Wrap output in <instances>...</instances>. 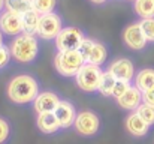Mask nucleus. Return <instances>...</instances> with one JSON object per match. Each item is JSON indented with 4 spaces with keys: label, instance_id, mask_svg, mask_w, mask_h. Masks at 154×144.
<instances>
[{
    "label": "nucleus",
    "instance_id": "nucleus-1",
    "mask_svg": "<svg viewBox=\"0 0 154 144\" xmlns=\"http://www.w3.org/2000/svg\"><path fill=\"white\" fill-rule=\"evenodd\" d=\"M41 93V83L32 74H17L6 84V96L15 105L33 104L36 96Z\"/></svg>",
    "mask_w": 154,
    "mask_h": 144
},
{
    "label": "nucleus",
    "instance_id": "nucleus-2",
    "mask_svg": "<svg viewBox=\"0 0 154 144\" xmlns=\"http://www.w3.org/2000/svg\"><path fill=\"white\" fill-rule=\"evenodd\" d=\"M9 50H11L12 59L17 63L33 65L39 59L41 45H39V39L36 35L21 33L15 38H11Z\"/></svg>",
    "mask_w": 154,
    "mask_h": 144
},
{
    "label": "nucleus",
    "instance_id": "nucleus-3",
    "mask_svg": "<svg viewBox=\"0 0 154 144\" xmlns=\"http://www.w3.org/2000/svg\"><path fill=\"white\" fill-rule=\"evenodd\" d=\"M84 59L78 50H67V51H57L52 60L55 72L63 78H75L81 66L84 65Z\"/></svg>",
    "mask_w": 154,
    "mask_h": 144
},
{
    "label": "nucleus",
    "instance_id": "nucleus-4",
    "mask_svg": "<svg viewBox=\"0 0 154 144\" xmlns=\"http://www.w3.org/2000/svg\"><path fill=\"white\" fill-rule=\"evenodd\" d=\"M103 72L105 71L102 69V66L93 63H84L78 71V74L75 75V83L85 93H97Z\"/></svg>",
    "mask_w": 154,
    "mask_h": 144
},
{
    "label": "nucleus",
    "instance_id": "nucleus-5",
    "mask_svg": "<svg viewBox=\"0 0 154 144\" xmlns=\"http://www.w3.org/2000/svg\"><path fill=\"white\" fill-rule=\"evenodd\" d=\"M100 117L97 113L91 111V110H82L76 114L75 123H73V129L78 135L90 138L99 134L100 131Z\"/></svg>",
    "mask_w": 154,
    "mask_h": 144
},
{
    "label": "nucleus",
    "instance_id": "nucleus-6",
    "mask_svg": "<svg viewBox=\"0 0 154 144\" xmlns=\"http://www.w3.org/2000/svg\"><path fill=\"white\" fill-rule=\"evenodd\" d=\"M121 39H123L124 47L129 48L130 51H136V53L147 50V47L150 45L144 32H142V29H141L139 21L127 24L121 32Z\"/></svg>",
    "mask_w": 154,
    "mask_h": 144
},
{
    "label": "nucleus",
    "instance_id": "nucleus-7",
    "mask_svg": "<svg viewBox=\"0 0 154 144\" xmlns=\"http://www.w3.org/2000/svg\"><path fill=\"white\" fill-rule=\"evenodd\" d=\"M63 27H64L63 18L55 11L50 12V14H44V15H41L36 36L42 41H54Z\"/></svg>",
    "mask_w": 154,
    "mask_h": 144
},
{
    "label": "nucleus",
    "instance_id": "nucleus-8",
    "mask_svg": "<svg viewBox=\"0 0 154 144\" xmlns=\"http://www.w3.org/2000/svg\"><path fill=\"white\" fill-rule=\"evenodd\" d=\"M85 33L75 26H66L54 39V45L57 51H67V50H78L81 42L84 41Z\"/></svg>",
    "mask_w": 154,
    "mask_h": 144
},
{
    "label": "nucleus",
    "instance_id": "nucleus-9",
    "mask_svg": "<svg viewBox=\"0 0 154 144\" xmlns=\"http://www.w3.org/2000/svg\"><path fill=\"white\" fill-rule=\"evenodd\" d=\"M106 71L111 72L117 80L129 81V83H133V78H135V75H136L135 63H133V60H130L129 57H117V59H114V60L108 65Z\"/></svg>",
    "mask_w": 154,
    "mask_h": 144
},
{
    "label": "nucleus",
    "instance_id": "nucleus-10",
    "mask_svg": "<svg viewBox=\"0 0 154 144\" xmlns=\"http://www.w3.org/2000/svg\"><path fill=\"white\" fill-rule=\"evenodd\" d=\"M0 30L5 36L15 38L23 33V20L20 14H15L12 11H2L0 12Z\"/></svg>",
    "mask_w": 154,
    "mask_h": 144
},
{
    "label": "nucleus",
    "instance_id": "nucleus-11",
    "mask_svg": "<svg viewBox=\"0 0 154 144\" xmlns=\"http://www.w3.org/2000/svg\"><path fill=\"white\" fill-rule=\"evenodd\" d=\"M54 114H55L61 129H69V128L73 126L78 111H76L73 102H70L67 99H60L58 105L54 110Z\"/></svg>",
    "mask_w": 154,
    "mask_h": 144
},
{
    "label": "nucleus",
    "instance_id": "nucleus-12",
    "mask_svg": "<svg viewBox=\"0 0 154 144\" xmlns=\"http://www.w3.org/2000/svg\"><path fill=\"white\" fill-rule=\"evenodd\" d=\"M60 96L55 93L54 90H44L36 96V99L33 101V108L36 111V114L41 113H51L55 110V107L60 102Z\"/></svg>",
    "mask_w": 154,
    "mask_h": 144
},
{
    "label": "nucleus",
    "instance_id": "nucleus-13",
    "mask_svg": "<svg viewBox=\"0 0 154 144\" xmlns=\"http://www.w3.org/2000/svg\"><path fill=\"white\" fill-rule=\"evenodd\" d=\"M124 128H126V131H127L132 137H135V138H142V137H145V135L150 132V128H151V126H150L148 123H145L136 111H132V113L127 114V117H126V120H124Z\"/></svg>",
    "mask_w": 154,
    "mask_h": 144
},
{
    "label": "nucleus",
    "instance_id": "nucleus-14",
    "mask_svg": "<svg viewBox=\"0 0 154 144\" xmlns=\"http://www.w3.org/2000/svg\"><path fill=\"white\" fill-rule=\"evenodd\" d=\"M115 102L124 111H129V113L136 111V108L142 104V92L136 86L132 84L124 95H121L118 99H115Z\"/></svg>",
    "mask_w": 154,
    "mask_h": 144
},
{
    "label": "nucleus",
    "instance_id": "nucleus-15",
    "mask_svg": "<svg viewBox=\"0 0 154 144\" xmlns=\"http://www.w3.org/2000/svg\"><path fill=\"white\" fill-rule=\"evenodd\" d=\"M36 126L38 129L45 134V135H54L58 131H61V126L54 114V111L51 113H41L36 116Z\"/></svg>",
    "mask_w": 154,
    "mask_h": 144
},
{
    "label": "nucleus",
    "instance_id": "nucleus-16",
    "mask_svg": "<svg viewBox=\"0 0 154 144\" xmlns=\"http://www.w3.org/2000/svg\"><path fill=\"white\" fill-rule=\"evenodd\" d=\"M133 86H136L141 92L154 87V68H142L136 71V75L133 78Z\"/></svg>",
    "mask_w": 154,
    "mask_h": 144
},
{
    "label": "nucleus",
    "instance_id": "nucleus-17",
    "mask_svg": "<svg viewBox=\"0 0 154 144\" xmlns=\"http://www.w3.org/2000/svg\"><path fill=\"white\" fill-rule=\"evenodd\" d=\"M23 20V33L27 35H36L38 33V26L41 20V14H38L35 9H30L21 15Z\"/></svg>",
    "mask_w": 154,
    "mask_h": 144
},
{
    "label": "nucleus",
    "instance_id": "nucleus-18",
    "mask_svg": "<svg viewBox=\"0 0 154 144\" xmlns=\"http://www.w3.org/2000/svg\"><path fill=\"white\" fill-rule=\"evenodd\" d=\"M108 47L106 44L102 42V41H96L94 39V45H93V50H91V54H90V59L87 63H93V65H97V66H102L106 63L108 60Z\"/></svg>",
    "mask_w": 154,
    "mask_h": 144
},
{
    "label": "nucleus",
    "instance_id": "nucleus-19",
    "mask_svg": "<svg viewBox=\"0 0 154 144\" xmlns=\"http://www.w3.org/2000/svg\"><path fill=\"white\" fill-rule=\"evenodd\" d=\"M132 8L139 20L154 18V0H135L132 3Z\"/></svg>",
    "mask_w": 154,
    "mask_h": 144
},
{
    "label": "nucleus",
    "instance_id": "nucleus-20",
    "mask_svg": "<svg viewBox=\"0 0 154 144\" xmlns=\"http://www.w3.org/2000/svg\"><path fill=\"white\" fill-rule=\"evenodd\" d=\"M115 83H117V78L111 72L105 71L102 75V80H100V84H99V92L97 93H100L105 98H111L112 96V90L115 87Z\"/></svg>",
    "mask_w": 154,
    "mask_h": 144
},
{
    "label": "nucleus",
    "instance_id": "nucleus-21",
    "mask_svg": "<svg viewBox=\"0 0 154 144\" xmlns=\"http://www.w3.org/2000/svg\"><path fill=\"white\" fill-rule=\"evenodd\" d=\"M55 8H57V0H32V9H35L41 15L54 12Z\"/></svg>",
    "mask_w": 154,
    "mask_h": 144
},
{
    "label": "nucleus",
    "instance_id": "nucleus-22",
    "mask_svg": "<svg viewBox=\"0 0 154 144\" xmlns=\"http://www.w3.org/2000/svg\"><path fill=\"white\" fill-rule=\"evenodd\" d=\"M6 9L23 15L32 9V0H6Z\"/></svg>",
    "mask_w": 154,
    "mask_h": 144
},
{
    "label": "nucleus",
    "instance_id": "nucleus-23",
    "mask_svg": "<svg viewBox=\"0 0 154 144\" xmlns=\"http://www.w3.org/2000/svg\"><path fill=\"white\" fill-rule=\"evenodd\" d=\"M136 113L141 116V119L148 123L150 126H154V107L153 105H148L145 102H142L138 108H136Z\"/></svg>",
    "mask_w": 154,
    "mask_h": 144
},
{
    "label": "nucleus",
    "instance_id": "nucleus-24",
    "mask_svg": "<svg viewBox=\"0 0 154 144\" xmlns=\"http://www.w3.org/2000/svg\"><path fill=\"white\" fill-rule=\"evenodd\" d=\"M11 135H12V126H11V122L0 116V144H6L11 140Z\"/></svg>",
    "mask_w": 154,
    "mask_h": 144
},
{
    "label": "nucleus",
    "instance_id": "nucleus-25",
    "mask_svg": "<svg viewBox=\"0 0 154 144\" xmlns=\"http://www.w3.org/2000/svg\"><path fill=\"white\" fill-rule=\"evenodd\" d=\"M141 29L148 41V44H154V18H145V20H139Z\"/></svg>",
    "mask_w": 154,
    "mask_h": 144
},
{
    "label": "nucleus",
    "instance_id": "nucleus-26",
    "mask_svg": "<svg viewBox=\"0 0 154 144\" xmlns=\"http://www.w3.org/2000/svg\"><path fill=\"white\" fill-rule=\"evenodd\" d=\"M93 45H94V39H91V38H84V41L81 42V45L78 47V51H79V54L82 56V59H84V62L87 63L88 62V59H90V54H91V50H93Z\"/></svg>",
    "mask_w": 154,
    "mask_h": 144
},
{
    "label": "nucleus",
    "instance_id": "nucleus-27",
    "mask_svg": "<svg viewBox=\"0 0 154 144\" xmlns=\"http://www.w3.org/2000/svg\"><path fill=\"white\" fill-rule=\"evenodd\" d=\"M12 60H14V59H12V54H11L9 45L3 44V45L0 47V71L5 69Z\"/></svg>",
    "mask_w": 154,
    "mask_h": 144
},
{
    "label": "nucleus",
    "instance_id": "nucleus-28",
    "mask_svg": "<svg viewBox=\"0 0 154 144\" xmlns=\"http://www.w3.org/2000/svg\"><path fill=\"white\" fill-rule=\"evenodd\" d=\"M132 84H133V83L117 80V83H115V87H114V90H112V96H111V98H114V99H118L120 96L124 95V93L129 90V87H130Z\"/></svg>",
    "mask_w": 154,
    "mask_h": 144
},
{
    "label": "nucleus",
    "instance_id": "nucleus-29",
    "mask_svg": "<svg viewBox=\"0 0 154 144\" xmlns=\"http://www.w3.org/2000/svg\"><path fill=\"white\" fill-rule=\"evenodd\" d=\"M142 102H145V104L154 107V87L145 90V92H142Z\"/></svg>",
    "mask_w": 154,
    "mask_h": 144
},
{
    "label": "nucleus",
    "instance_id": "nucleus-30",
    "mask_svg": "<svg viewBox=\"0 0 154 144\" xmlns=\"http://www.w3.org/2000/svg\"><path fill=\"white\" fill-rule=\"evenodd\" d=\"M88 2L94 6H103L105 3H108V0H88Z\"/></svg>",
    "mask_w": 154,
    "mask_h": 144
},
{
    "label": "nucleus",
    "instance_id": "nucleus-31",
    "mask_svg": "<svg viewBox=\"0 0 154 144\" xmlns=\"http://www.w3.org/2000/svg\"><path fill=\"white\" fill-rule=\"evenodd\" d=\"M6 9V0H0V12Z\"/></svg>",
    "mask_w": 154,
    "mask_h": 144
},
{
    "label": "nucleus",
    "instance_id": "nucleus-32",
    "mask_svg": "<svg viewBox=\"0 0 154 144\" xmlns=\"http://www.w3.org/2000/svg\"><path fill=\"white\" fill-rule=\"evenodd\" d=\"M5 44V35L2 33V30H0V47Z\"/></svg>",
    "mask_w": 154,
    "mask_h": 144
},
{
    "label": "nucleus",
    "instance_id": "nucleus-33",
    "mask_svg": "<svg viewBox=\"0 0 154 144\" xmlns=\"http://www.w3.org/2000/svg\"><path fill=\"white\" fill-rule=\"evenodd\" d=\"M127 2H132V3H133V2H135V0H127Z\"/></svg>",
    "mask_w": 154,
    "mask_h": 144
}]
</instances>
